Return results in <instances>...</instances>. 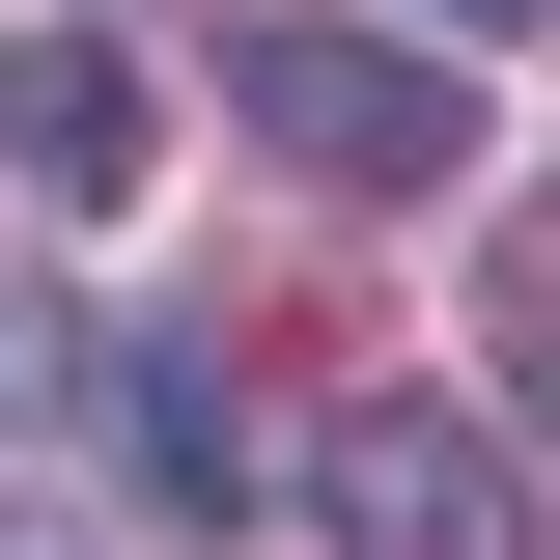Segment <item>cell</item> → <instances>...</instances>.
I'll return each mask as SVG.
<instances>
[{"instance_id": "1", "label": "cell", "mask_w": 560, "mask_h": 560, "mask_svg": "<svg viewBox=\"0 0 560 560\" xmlns=\"http://www.w3.org/2000/svg\"><path fill=\"white\" fill-rule=\"evenodd\" d=\"M224 113H253L280 168H308V197H448V168H477V84L420 57V28H364V0L253 28V57H224Z\"/></svg>"}, {"instance_id": "2", "label": "cell", "mask_w": 560, "mask_h": 560, "mask_svg": "<svg viewBox=\"0 0 560 560\" xmlns=\"http://www.w3.org/2000/svg\"><path fill=\"white\" fill-rule=\"evenodd\" d=\"M308 533L337 560H533V477H504L477 393H364L337 448H308Z\"/></svg>"}, {"instance_id": "3", "label": "cell", "mask_w": 560, "mask_h": 560, "mask_svg": "<svg viewBox=\"0 0 560 560\" xmlns=\"http://www.w3.org/2000/svg\"><path fill=\"white\" fill-rule=\"evenodd\" d=\"M0 168H28L57 224H113L140 168H168V113H140V57H113V28H28V57H0Z\"/></svg>"}, {"instance_id": "4", "label": "cell", "mask_w": 560, "mask_h": 560, "mask_svg": "<svg viewBox=\"0 0 560 560\" xmlns=\"http://www.w3.org/2000/svg\"><path fill=\"white\" fill-rule=\"evenodd\" d=\"M84 420H113V477L197 533V504H253V420H224V364L197 337H140V364H84Z\"/></svg>"}, {"instance_id": "5", "label": "cell", "mask_w": 560, "mask_h": 560, "mask_svg": "<svg viewBox=\"0 0 560 560\" xmlns=\"http://www.w3.org/2000/svg\"><path fill=\"white\" fill-rule=\"evenodd\" d=\"M0 420H84V308L57 280H0Z\"/></svg>"}, {"instance_id": "6", "label": "cell", "mask_w": 560, "mask_h": 560, "mask_svg": "<svg viewBox=\"0 0 560 560\" xmlns=\"http://www.w3.org/2000/svg\"><path fill=\"white\" fill-rule=\"evenodd\" d=\"M364 28H420V57H504V28H533V0H364Z\"/></svg>"}, {"instance_id": "7", "label": "cell", "mask_w": 560, "mask_h": 560, "mask_svg": "<svg viewBox=\"0 0 560 560\" xmlns=\"http://www.w3.org/2000/svg\"><path fill=\"white\" fill-rule=\"evenodd\" d=\"M0 560H57V533H28V504H0Z\"/></svg>"}]
</instances>
